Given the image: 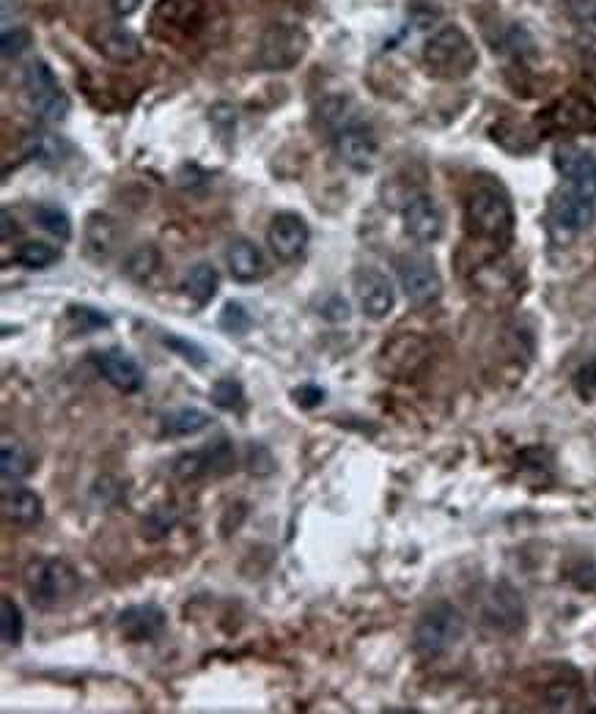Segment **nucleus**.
I'll use <instances>...</instances> for the list:
<instances>
[{
    "mask_svg": "<svg viewBox=\"0 0 596 714\" xmlns=\"http://www.w3.org/2000/svg\"><path fill=\"white\" fill-rule=\"evenodd\" d=\"M119 223L110 215L102 212H91L86 220V231H83V250L88 259L105 261L113 256V250L119 248Z\"/></svg>",
    "mask_w": 596,
    "mask_h": 714,
    "instance_id": "nucleus-21",
    "label": "nucleus"
},
{
    "mask_svg": "<svg viewBox=\"0 0 596 714\" xmlns=\"http://www.w3.org/2000/svg\"><path fill=\"white\" fill-rule=\"evenodd\" d=\"M91 44L97 47L99 53L116 61V64H132L141 58V42L138 36L130 33L127 28L121 25H113V22H99L91 28Z\"/></svg>",
    "mask_w": 596,
    "mask_h": 714,
    "instance_id": "nucleus-19",
    "label": "nucleus"
},
{
    "mask_svg": "<svg viewBox=\"0 0 596 714\" xmlns=\"http://www.w3.org/2000/svg\"><path fill=\"white\" fill-rule=\"evenodd\" d=\"M141 3L143 0H113V11H116L119 17H130V14L141 9Z\"/></svg>",
    "mask_w": 596,
    "mask_h": 714,
    "instance_id": "nucleus-41",
    "label": "nucleus"
},
{
    "mask_svg": "<svg viewBox=\"0 0 596 714\" xmlns=\"http://www.w3.org/2000/svg\"><path fill=\"white\" fill-rule=\"evenodd\" d=\"M204 9L198 0H157L152 9V33L165 42H182L201 28Z\"/></svg>",
    "mask_w": 596,
    "mask_h": 714,
    "instance_id": "nucleus-8",
    "label": "nucleus"
},
{
    "mask_svg": "<svg viewBox=\"0 0 596 714\" xmlns=\"http://www.w3.org/2000/svg\"><path fill=\"white\" fill-rule=\"evenodd\" d=\"M0 226H3V231H0V237H3V242H9L14 234H17V223H14V217H11V212H3L0 215Z\"/></svg>",
    "mask_w": 596,
    "mask_h": 714,
    "instance_id": "nucleus-42",
    "label": "nucleus"
},
{
    "mask_svg": "<svg viewBox=\"0 0 596 714\" xmlns=\"http://www.w3.org/2000/svg\"><path fill=\"white\" fill-rule=\"evenodd\" d=\"M462 635H465V618L459 613V607L437 602L415 624L412 646L421 657L434 660V657H443L445 651L454 649Z\"/></svg>",
    "mask_w": 596,
    "mask_h": 714,
    "instance_id": "nucleus-4",
    "label": "nucleus"
},
{
    "mask_svg": "<svg viewBox=\"0 0 596 714\" xmlns=\"http://www.w3.org/2000/svg\"><path fill=\"white\" fill-rule=\"evenodd\" d=\"M401 217H404V231L415 242L429 245V242H437L443 237V212H440V206L434 204L432 195H412Z\"/></svg>",
    "mask_w": 596,
    "mask_h": 714,
    "instance_id": "nucleus-16",
    "label": "nucleus"
},
{
    "mask_svg": "<svg viewBox=\"0 0 596 714\" xmlns=\"http://www.w3.org/2000/svg\"><path fill=\"white\" fill-rule=\"evenodd\" d=\"M355 297H358L360 311L369 319H385L396 303L391 281L377 270H360L355 275Z\"/></svg>",
    "mask_w": 596,
    "mask_h": 714,
    "instance_id": "nucleus-17",
    "label": "nucleus"
},
{
    "mask_svg": "<svg viewBox=\"0 0 596 714\" xmlns=\"http://www.w3.org/2000/svg\"><path fill=\"white\" fill-rule=\"evenodd\" d=\"M0 635H3L6 646H20L22 635H25L20 607L14 605L11 596H3V602H0Z\"/></svg>",
    "mask_w": 596,
    "mask_h": 714,
    "instance_id": "nucleus-31",
    "label": "nucleus"
},
{
    "mask_svg": "<svg viewBox=\"0 0 596 714\" xmlns=\"http://www.w3.org/2000/svg\"><path fill=\"white\" fill-rule=\"evenodd\" d=\"M217 283H220V278H217L215 267L206 264V261H201V264H196L193 270L187 272L185 289L187 294L193 297V303L206 305L217 294Z\"/></svg>",
    "mask_w": 596,
    "mask_h": 714,
    "instance_id": "nucleus-26",
    "label": "nucleus"
},
{
    "mask_svg": "<svg viewBox=\"0 0 596 714\" xmlns=\"http://www.w3.org/2000/svg\"><path fill=\"white\" fill-rule=\"evenodd\" d=\"M577 695V684L575 682H555L550 690H547V704L553 709H566V706L575 701Z\"/></svg>",
    "mask_w": 596,
    "mask_h": 714,
    "instance_id": "nucleus-37",
    "label": "nucleus"
},
{
    "mask_svg": "<svg viewBox=\"0 0 596 714\" xmlns=\"http://www.w3.org/2000/svg\"><path fill=\"white\" fill-rule=\"evenodd\" d=\"M544 132H561V135H580L596 130V110L588 99L577 94H566L539 116Z\"/></svg>",
    "mask_w": 596,
    "mask_h": 714,
    "instance_id": "nucleus-9",
    "label": "nucleus"
},
{
    "mask_svg": "<svg viewBox=\"0 0 596 714\" xmlns=\"http://www.w3.org/2000/svg\"><path fill=\"white\" fill-rule=\"evenodd\" d=\"M66 143L61 138H55L50 132H33L28 138V154H31L36 163L42 165H58L64 160Z\"/></svg>",
    "mask_w": 596,
    "mask_h": 714,
    "instance_id": "nucleus-30",
    "label": "nucleus"
},
{
    "mask_svg": "<svg viewBox=\"0 0 596 714\" xmlns=\"http://www.w3.org/2000/svg\"><path fill=\"white\" fill-rule=\"evenodd\" d=\"M119 629L121 635L127 640H154L160 638L168 627V618H165V610L154 602H143V605H132L127 610L119 613Z\"/></svg>",
    "mask_w": 596,
    "mask_h": 714,
    "instance_id": "nucleus-20",
    "label": "nucleus"
},
{
    "mask_svg": "<svg viewBox=\"0 0 596 714\" xmlns=\"http://www.w3.org/2000/svg\"><path fill=\"white\" fill-rule=\"evenodd\" d=\"M14 259H17V264H22L25 270H47V267H53L55 261L61 259V250L47 245V242L31 239V242H22L20 248L14 250Z\"/></svg>",
    "mask_w": 596,
    "mask_h": 714,
    "instance_id": "nucleus-27",
    "label": "nucleus"
},
{
    "mask_svg": "<svg viewBox=\"0 0 596 714\" xmlns=\"http://www.w3.org/2000/svg\"><path fill=\"white\" fill-rule=\"evenodd\" d=\"M231 467H234V448L226 437H220L198 451L176 456L174 473L185 481H193L201 476H220V473H228Z\"/></svg>",
    "mask_w": 596,
    "mask_h": 714,
    "instance_id": "nucleus-11",
    "label": "nucleus"
},
{
    "mask_svg": "<svg viewBox=\"0 0 596 714\" xmlns=\"http://www.w3.org/2000/svg\"><path fill=\"white\" fill-rule=\"evenodd\" d=\"M160 264H163V259H160L157 248L146 245V248L132 250L130 256H127V261H124V270H127V275H130L132 281L149 283L154 275L160 272Z\"/></svg>",
    "mask_w": 596,
    "mask_h": 714,
    "instance_id": "nucleus-29",
    "label": "nucleus"
},
{
    "mask_svg": "<svg viewBox=\"0 0 596 714\" xmlns=\"http://www.w3.org/2000/svg\"><path fill=\"white\" fill-rule=\"evenodd\" d=\"M484 621L498 632H517L525 627V602L511 583H498L484 599Z\"/></svg>",
    "mask_w": 596,
    "mask_h": 714,
    "instance_id": "nucleus-13",
    "label": "nucleus"
},
{
    "mask_svg": "<svg viewBox=\"0 0 596 714\" xmlns=\"http://www.w3.org/2000/svg\"><path fill=\"white\" fill-rule=\"evenodd\" d=\"M163 344L168 349H171V352H176V355L182 357V360H187L190 366L204 368L206 363H209V355H206V349L201 347V344H196V341H190V338L163 336Z\"/></svg>",
    "mask_w": 596,
    "mask_h": 714,
    "instance_id": "nucleus-33",
    "label": "nucleus"
},
{
    "mask_svg": "<svg viewBox=\"0 0 596 714\" xmlns=\"http://www.w3.org/2000/svg\"><path fill=\"white\" fill-rule=\"evenodd\" d=\"M555 168L561 171L569 187L577 193L596 201V157L594 154L575 149V146H561L555 154Z\"/></svg>",
    "mask_w": 596,
    "mask_h": 714,
    "instance_id": "nucleus-18",
    "label": "nucleus"
},
{
    "mask_svg": "<svg viewBox=\"0 0 596 714\" xmlns=\"http://www.w3.org/2000/svg\"><path fill=\"white\" fill-rule=\"evenodd\" d=\"M91 363L97 366L102 379H108L110 385L121 393H138L143 388V371L135 363V357L127 355L124 349L110 347L91 352Z\"/></svg>",
    "mask_w": 596,
    "mask_h": 714,
    "instance_id": "nucleus-14",
    "label": "nucleus"
},
{
    "mask_svg": "<svg viewBox=\"0 0 596 714\" xmlns=\"http://www.w3.org/2000/svg\"><path fill=\"white\" fill-rule=\"evenodd\" d=\"M250 327L248 311L239 303H226L223 314H220V330H226L228 336H245Z\"/></svg>",
    "mask_w": 596,
    "mask_h": 714,
    "instance_id": "nucleus-34",
    "label": "nucleus"
},
{
    "mask_svg": "<svg viewBox=\"0 0 596 714\" xmlns=\"http://www.w3.org/2000/svg\"><path fill=\"white\" fill-rule=\"evenodd\" d=\"M308 50V36L300 25L275 22L270 25L259 44V64L264 69H292Z\"/></svg>",
    "mask_w": 596,
    "mask_h": 714,
    "instance_id": "nucleus-6",
    "label": "nucleus"
},
{
    "mask_svg": "<svg viewBox=\"0 0 596 714\" xmlns=\"http://www.w3.org/2000/svg\"><path fill=\"white\" fill-rule=\"evenodd\" d=\"M399 283L407 300L415 305L434 303L443 292L440 272L434 270V264L423 256H407L399 261Z\"/></svg>",
    "mask_w": 596,
    "mask_h": 714,
    "instance_id": "nucleus-12",
    "label": "nucleus"
},
{
    "mask_svg": "<svg viewBox=\"0 0 596 714\" xmlns=\"http://www.w3.org/2000/svg\"><path fill=\"white\" fill-rule=\"evenodd\" d=\"M575 382H577V388H580V393H591V388H596V363L580 368V371H577Z\"/></svg>",
    "mask_w": 596,
    "mask_h": 714,
    "instance_id": "nucleus-40",
    "label": "nucleus"
},
{
    "mask_svg": "<svg viewBox=\"0 0 596 714\" xmlns=\"http://www.w3.org/2000/svg\"><path fill=\"white\" fill-rule=\"evenodd\" d=\"M311 231L303 217L294 215V212H281V215L272 217L270 228H267V242L270 250L281 261H294L308 245Z\"/></svg>",
    "mask_w": 596,
    "mask_h": 714,
    "instance_id": "nucleus-15",
    "label": "nucleus"
},
{
    "mask_svg": "<svg viewBox=\"0 0 596 714\" xmlns=\"http://www.w3.org/2000/svg\"><path fill=\"white\" fill-rule=\"evenodd\" d=\"M465 226L467 234L478 242H495L506 245L514 231V212L506 195L498 187H476L467 195L465 204Z\"/></svg>",
    "mask_w": 596,
    "mask_h": 714,
    "instance_id": "nucleus-1",
    "label": "nucleus"
},
{
    "mask_svg": "<svg viewBox=\"0 0 596 714\" xmlns=\"http://www.w3.org/2000/svg\"><path fill=\"white\" fill-rule=\"evenodd\" d=\"M594 204L591 198L583 193H577L575 187L566 184L564 190L550 198V228L558 239H572L577 234H583L591 223H594Z\"/></svg>",
    "mask_w": 596,
    "mask_h": 714,
    "instance_id": "nucleus-7",
    "label": "nucleus"
},
{
    "mask_svg": "<svg viewBox=\"0 0 596 714\" xmlns=\"http://www.w3.org/2000/svg\"><path fill=\"white\" fill-rule=\"evenodd\" d=\"M322 316H327V319H333V322H347L349 319V305L347 300H341L338 294H333L330 297V303L322 308Z\"/></svg>",
    "mask_w": 596,
    "mask_h": 714,
    "instance_id": "nucleus-39",
    "label": "nucleus"
},
{
    "mask_svg": "<svg viewBox=\"0 0 596 714\" xmlns=\"http://www.w3.org/2000/svg\"><path fill=\"white\" fill-rule=\"evenodd\" d=\"M0 470L6 481H20V478L31 476L33 473V456L28 454V448L22 443H3L0 451Z\"/></svg>",
    "mask_w": 596,
    "mask_h": 714,
    "instance_id": "nucleus-28",
    "label": "nucleus"
},
{
    "mask_svg": "<svg viewBox=\"0 0 596 714\" xmlns=\"http://www.w3.org/2000/svg\"><path fill=\"white\" fill-rule=\"evenodd\" d=\"M69 319H72L83 333H94V330L110 327L108 316L99 314L97 308H88V305H72V308H69Z\"/></svg>",
    "mask_w": 596,
    "mask_h": 714,
    "instance_id": "nucleus-35",
    "label": "nucleus"
},
{
    "mask_svg": "<svg viewBox=\"0 0 596 714\" xmlns=\"http://www.w3.org/2000/svg\"><path fill=\"white\" fill-rule=\"evenodd\" d=\"M22 585H25V594H28L33 607L53 610V607H61L77 594L80 580H77L75 569L66 561L39 558V561H31L25 566Z\"/></svg>",
    "mask_w": 596,
    "mask_h": 714,
    "instance_id": "nucleus-2",
    "label": "nucleus"
},
{
    "mask_svg": "<svg viewBox=\"0 0 596 714\" xmlns=\"http://www.w3.org/2000/svg\"><path fill=\"white\" fill-rule=\"evenodd\" d=\"M226 264L231 278L239 283H253L264 275V256L248 239H231L226 248Z\"/></svg>",
    "mask_w": 596,
    "mask_h": 714,
    "instance_id": "nucleus-22",
    "label": "nucleus"
},
{
    "mask_svg": "<svg viewBox=\"0 0 596 714\" xmlns=\"http://www.w3.org/2000/svg\"><path fill=\"white\" fill-rule=\"evenodd\" d=\"M423 64L429 66V72L434 77L443 80H462L467 77L478 64L476 47L470 42L462 28L448 25L443 31H437L423 47Z\"/></svg>",
    "mask_w": 596,
    "mask_h": 714,
    "instance_id": "nucleus-3",
    "label": "nucleus"
},
{
    "mask_svg": "<svg viewBox=\"0 0 596 714\" xmlns=\"http://www.w3.org/2000/svg\"><path fill=\"white\" fill-rule=\"evenodd\" d=\"M3 517L17 528H33L44 520V503L33 489H14L3 498Z\"/></svg>",
    "mask_w": 596,
    "mask_h": 714,
    "instance_id": "nucleus-23",
    "label": "nucleus"
},
{
    "mask_svg": "<svg viewBox=\"0 0 596 714\" xmlns=\"http://www.w3.org/2000/svg\"><path fill=\"white\" fill-rule=\"evenodd\" d=\"M209 423H212L209 412L198 410V407H182V410L163 415L160 432L168 434V437H190V434L204 432Z\"/></svg>",
    "mask_w": 596,
    "mask_h": 714,
    "instance_id": "nucleus-24",
    "label": "nucleus"
},
{
    "mask_svg": "<svg viewBox=\"0 0 596 714\" xmlns=\"http://www.w3.org/2000/svg\"><path fill=\"white\" fill-rule=\"evenodd\" d=\"M33 220H36V226L44 228L58 242H69L72 239V220L58 204H50V201L36 204L33 206Z\"/></svg>",
    "mask_w": 596,
    "mask_h": 714,
    "instance_id": "nucleus-25",
    "label": "nucleus"
},
{
    "mask_svg": "<svg viewBox=\"0 0 596 714\" xmlns=\"http://www.w3.org/2000/svg\"><path fill=\"white\" fill-rule=\"evenodd\" d=\"M336 152L338 157H341V163L349 165L352 171L366 174V171H371V168L377 165L380 146H377V138H374L369 124H363V121H347V124L336 132Z\"/></svg>",
    "mask_w": 596,
    "mask_h": 714,
    "instance_id": "nucleus-10",
    "label": "nucleus"
},
{
    "mask_svg": "<svg viewBox=\"0 0 596 714\" xmlns=\"http://www.w3.org/2000/svg\"><path fill=\"white\" fill-rule=\"evenodd\" d=\"M294 399H297L300 407H308V410H311V407H316V404L325 401V390L316 388V385H305V388L294 390Z\"/></svg>",
    "mask_w": 596,
    "mask_h": 714,
    "instance_id": "nucleus-38",
    "label": "nucleus"
},
{
    "mask_svg": "<svg viewBox=\"0 0 596 714\" xmlns=\"http://www.w3.org/2000/svg\"><path fill=\"white\" fill-rule=\"evenodd\" d=\"M212 404L220 407V410L239 412L242 407H245L242 385L234 382V379H220V382H215V388H212Z\"/></svg>",
    "mask_w": 596,
    "mask_h": 714,
    "instance_id": "nucleus-32",
    "label": "nucleus"
},
{
    "mask_svg": "<svg viewBox=\"0 0 596 714\" xmlns=\"http://www.w3.org/2000/svg\"><path fill=\"white\" fill-rule=\"evenodd\" d=\"M28 44H31V33L25 31V28L6 31L3 33V44H0L3 58H17V55H22L25 50H28Z\"/></svg>",
    "mask_w": 596,
    "mask_h": 714,
    "instance_id": "nucleus-36",
    "label": "nucleus"
},
{
    "mask_svg": "<svg viewBox=\"0 0 596 714\" xmlns=\"http://www.w3.org/2000/svg\"><path fill=\"white\" fill-rule=\"evenodd\" d=\"M594 20H596V14H594Z\"/></svg>",
    "mask_w": 596,
    "mask_h": 714,
    "instance_id": "nucleus-43",
    "label": "nucleus"
},
{
    "mask_svg": "<svg viewBox=\"0 0 596 714\" xmlns=\"http://www.w3.org/2000/svg\"><path fill=\"white\" fill-rule=\"evenodd\" d=\"M22 86H25V97L31 102L33 113L47 124H58L66 119L69 113V97L61 88V83L55 80L53 69L42 61H36L25 69L22 77Z\"/></svg>",
    "mask_w": 596,
    "mask_h": 714,
    "instance_id": "nucleus-5",
    "label": "nucleus"
}]
</instances>
